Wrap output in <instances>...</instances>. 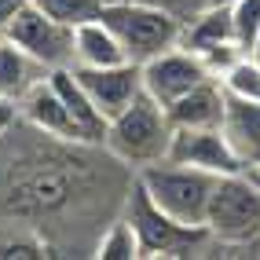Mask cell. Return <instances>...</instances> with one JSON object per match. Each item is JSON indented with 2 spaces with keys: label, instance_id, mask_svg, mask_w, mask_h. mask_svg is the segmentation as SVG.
Masks as SVG:
<instances>
[{
  "label": "cell",
  "instance_id": "1",
  "mask_svg": "<svg viewBox=\"0 0 260 260\" xmlns=\"http://www.w3.org/2000/svg\"><path fill=\"white\" fill-rule=\"evenodd\" d=\"M136 169L103 143L33 128L8 107L0 117V235L29 238L48 256H92L121 216Z\"/></svg>",
  "mask_w": 260,
  "mask_h": 260
},
{
  "label": "cell",
  "instance_id": "2",
  "mask_svg": "<svg viewBox=\"0 0 260 260\" xmlns=\"http://www.w3.org/2000/svg\"><path fill=\"white\" fill-rule=\"evenodd\" d=\"M205 231L209 256H260V183L249 169L216 180Z\"/></svg>",
  "mask_w": 260,
  "mask_h": 260
},
{
  "label": "cell",
  "instance_id": "3",
  "mask_svg": "<svg viewBox=\"0 0 260 260\" xmlns=\"http://www.w3.org/2000/svg\"><path fill=\"white\" fill-rule=\"evenodd\" d=\"M169 143H172L169 114H165L161 103L150 99L147 92H140L121 114H114L107 121V136H103V147L136 172L143 165L161 161L169 154Z\"/></svg>",
  "mask_w": 260,
  "mask_h": 260
},
{
  "label": "cell",
  "instance_id": "4",
  "mask_svg": "<svg viewBox=\"0 0 260 260\" xmlns=\"http://www.w3.org/2000/svg\"><path fill=\"white\" fill-rule=\"evenodd\" d=\"M99 19L117 37L125 59L136 66H143L147 59L176 48L180 29H183V22L172 11H165L158 4H143V0H107Z\"/></svg>",
  "mask_w": 260,
  "mask_h": 260
},
{
  "label": "cell",
  "instance_id": "5",
  "mask_svg": "<svg viewBox=\"0 0 260 260\" xmlns=\"http://www.w3.org/2000/svg\"><path fill=\"white\" fill-rule=\"evenodd\" d=\"M136 231L140 242V256L150 260H183V256H209V231L194 228V223H180L169 213H161L158 205L147 198V190L136 183L132 194L121 209Z\"/></svg>",
  "mask_w": 260,
  "mask_h": 260
},
{
  "label": "cell",
  "instance_id": "6",
  "mask_svg": "<svg viewBox=\"0 0 260 260\" xmlns=\"http://www.w3.org/2000/svg\"><path fill=\"white\" fill-rule=\"evenodd\" d=\"M220 176L194 165H180V161H154L143 165L136 172V183L147 190V198L158 205L161 213H169L180 223H194V228H205V209H209V194L216 187Z\"/></svg>",
  "mask_w": 260,
  "mask_h": 260
},
{
  "label": "cell",
  "instance_id": "7",
  "mask_svg": "<svg viewBox=\"0 0 260 260\" xmlns=\"http://www.w3.org/2000/svg\"><path fill=\"white\" fill-rule=\"evenodd\" d=\"M4 37L15 41L19 48H26L48 70L74 66V29L62 26L59 19H51V15H44L37 4H26L15 11L4 26Z\"/></svg>",
  "mask_w": 260,
  "mask_h": 260
},
{
  "label": "cell",
  "instance_id": "8",
  "mask_svg": "<svg viewBox=\"0 0 260 260\" xmlns=\"http://www.w3.org/2000/svg\"><path fill=\"white\" fill-rule=\"evenodd\" d=\"M169 161L180 165H194L205 169L213 176H235L246 172V161L235 154V147L228 143L223 128H172V143H169Z\"/></svg>",
  "mask_w": 260,
  "mask_h": 260
},
{
  "label": "cell",
  "instance_id": "9",
  "mask_svg": "<svg viewBox=\"0 0 260 260\" xmlns=\"http://www.w3.org/2000/svg\"><path fill=\"white\" fill-rule=\"evenodd\" d=\"M140 77H143V92L150 99H158L161 107H169L172 99H180L183 92H190L194 84L209 81L213 74L205 70V62L187 48H169L161 55H154L140 66Z\"/></svg>",
  "mask_w": 260,
  "mask_h": 260
},
{
  "label": "cell",
  "instance_id": "10",
  "mask_svg": "<svg viewBox=\"0 0 260 260\" xmlns=\"http://www.w3.org/2000/svg\"><path fill=\"white\" fill-rule=\"evenodd\" d=\"M74 77L81 81L84 95L103 117H114L143 92V77L136 62H117V66H74Z\"/></svg>",
  "mask_w": 260,
  "mask_h": 260
},
{
  "label": "cell",
  "instance_id": "11",
  "mask_svg": "<svg viewBox=\"0 0 260 260\" xmlns=\"http://www.w3.org/2000/svg\"><path fill=\"white\" fill-rule=\"evenodd\" d=\"M223 107H228V92H223L220 77H209L183 92L180 99H172L165 114L172 128H216L223 121Z\"/></svg>",
  "mask_w": 260,
  "mask_h": 260
},
{
  "label": "cell",
  "instance_id": "12",
  "mask_svg": "<svg viewBox=\"0 0 260 260\" xmlns=\"http://www.w3.org/2000/svg\"><path fill=\"white\" fill-rule=\"evenodd\" d=\"M51 70L33 59L26 48H19L15 41L0 37V107H15L29 88H37V84L48 77Z\"/></svg>",
  "mask_w": 260,
  "mask_h": 260
},
{
  "label": "cell",
  "instance_id": "13",
  "mask_svg": "<svg viewBox=\"0 0 260 260\" xmlns=\"http://www.w3.org/2000/svg\"><path fill=\"white\" fill-rule=\"evenodd\" d=\"M216 44H238L228 0H213V4L198 8L190 19H183V29H180V48L194 51V55H205Z\"/></svg>",
  "mask_w": 260,
  "mask_h": 260
},
{
  "label": "cell",
  "instance_id": "14",
  "mask_svg": "<svg viewBox=\"0 0 260 260\" xmlns=\"http://www.w3.org/2000/svg\"><path fill=\"white\" fill-rule=\"evenodd\" d=\"M11 110L22 121H29L33 128H44L51 136H66V140H81L70 114H66V107H62V99H59V92H55V84H51L48 77L37 84V88H29Z\"/></svg>",
  "mask_w": 260,
  "mask_h": 260
},
{
  "label": "cell",
  "instance_id": "15",
  "mask_svg": "<svg viewBox=\"0 0 260 260\" xmlns=\"http://www.w3.org/2000/svg\"><path fill=\"white\" fill-rule=\"evenodd\" d=\"M48 81L55 84V92H59V99H62V107H66V114H70V121H74V128H77L81 140L103 143V136H107V117H103L92 107V99L84 95L81 81L74 77V66H59V70H51Z\"/></svg>",
  "mask_w": 260,
  "mask_h": 260
},
{
  "label": "cell",
  "instance_id": "16",
  "mask_svg": "<svg viewBox=\"0 0 260 260\" xmlns=\"http://www.w3.org/2000/svg\"><path fill=\"white\" fill-rule=\"evenodd\" d=\"M220 128H223V136H228V143L235 147V154L246 161V169H253L260 161V103L228 95Z\"/></svg>",
  "mask_w": 260,
  "mask_h": 260
},
{
  "label": "cell",
  "instance_id": "17",
  "mask_svg": "<svg viewBox=\"0 0 260 260\" xmlns=\"http://www.w3.org/2000/svg\"><path fill=\"white\" fill-rule=\"evenodd\" d=\"M128 62L117 37L103 26V19H92L74 29V66H117Z\"/></svg>",
  "mask_w": 260,
  "mask_h": 260
},
{
  "label": "cell",
  "instance_id": "18",
  "mask_svg": "<svg viewBox=\"0 0 260 260\" xmlns=\"http://www.w3.org/2000/svg\"><path fill=\"white\" fill-rule=\"evenodd\" d=\"M95 260H140V242H136V231L125 216H117L107 231L95 242Z\"/></svg>",
  "mask_w": 260,
  "mask_h": 260
},
{
  "label": "cell",
  "instance_id": "19",
  "mask_svg": "<svg viewBox=\"0 0 260 260\" xmlns=\"http://www.w3.org/2000/svg\"><path fill=\"white\" fill-rule=\"evenodd\" d=\"M33 4H37L44 15H51V19H59L62 26L77 29V26H84V22L99 19L107 0H33Z\"/></svg>",
  "mask_w": 260,
  "mask_h": 260
},
{
  "label": "cell",
  "instance_id": "20",
  "mask_svg": "<svg viewBox=\"0 0 260 260\" xmlns=\"http://www.w3.org/2000/svg\"><path fill=\"white\" fill-rule=\"evenodd\" d=\"M220 84L231 99H256L260 103V62L253 55H242L228 74H220Z\"/></svg>",
  "mask_w": 260,
  "mask_h": 260
},
{
  "label": "cell",
  "instance_id": "21",
  "mask_svg": "<svg viewBox=\"0 0 260 260\" xmlns=\"http://www.w3.org/2000/svg\"><path fill=\"white\" fill-rule=\"evenodd\" d=\"M228 4H231V22H235V41L249 55L260 33V0H228Z\"/></svg>",
  "mask_w": 260,
  "mask_h": 260
},
{
  "label": "cell",
  "instance_id": "22",
  "mask_svg": "<svg viewBox=\"0 0 260 260\" xmlns=\"http://www.w3.org/2000/svg\"><path fill=\"white\" fill-rule=\"evenodd\" d=\"M143 4H158V8H165V11H172L176 19L183 22V19H190L198 8H205V4H213V0H143Z\"/></svg>",
  "mask_w": 260,
  "mask_h": 260
},
{
  "label": "cell",
  "instance_id": "23",
  "mask_svg": "<svg viewBox=\"0 0 260 260\" xmlns=\"http://www.w3.org/2000/svg\"><path fill=\"white\" fill-rule=\"evenodd\" d=\"M249 55H253V59L260 62V33H256V41H253V51H249Z\"/></svg>",
  "mask_w": 260,
  "mask_h": 260
},
{
  "label": "cell",
  "instance_id": "24",
  "mask_svg": "<svg viewBox=\"0 0 260 260\" xmlns=\"http://www.w3.org/2000/svg\"><path fill=\"white\" fill-rule=\"evenodd\" d=\"M249 172H253V176H256V183H260V161H256V165H253Z\"/></svg>",
  "mask_w": 260,
  "mask_h": 260
},
{
  "label": "cell",
  "instance_id": "25",
  "mask_svg": "<svg viewBox=\"0 0 260 260\" xmlns=\"http://www.w3.org/2000/svg\"><path fill=\"white\" fill-rule=\"evenodd\" d=\"M4 114H8V107H0V117H4Z\"/></svg>",
  "mask_w": 260,
  "mask_h": 260
}]
</instances>
